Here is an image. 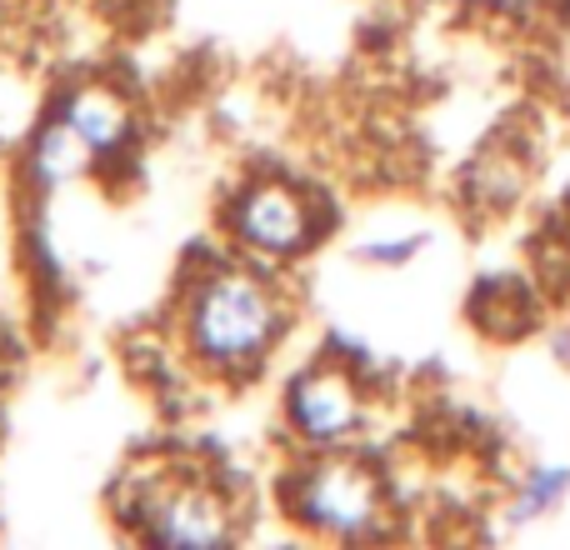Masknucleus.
Masks as SVG:
<instances>
[{
    "instance_id": "nucleus-1",
    "label": "nucleus",
    "mask_w": 570,
    "mask_h": 550,
    "mask_svg": "<svg viewBox=\"0 0 570 550\" xmlns=\"http://www.w3.org/2000/svg\"><path fill=\"white\" fill-rule=\"evenodd\" d=\"M281 331V305L266 291V281L246 271L216 275L200 285L190 301V345L206 355L210 365H256L271 351Z\"/></svg>"
},
{
    "instance_id": "nucleus-2",
    "label": "nucleus",
    "mask_w": 570,
    "mask_h": 550,
    "mask_svg": "<svg viewBox=\"0 0 570 550\" xmlns=\"http://www.w3.org/2000/svg\"><path fill=\"white\" fill-rule=\"evenodd\" d=\"M291 511L321 536H371L385 515L375 471L355 461H321L295 481Z\"/></svg>"
},
{
    "instance_id": "nucleus-3",
    "label": "nucleus",
    "mask_w": 570,
    "mask_h": 550,
    "mask_svg": "<svg viewBox=\"0 0 570 550\" xmlns=\"http://www.w3.org/2000/svg\"><path fill=\"white\" fill-rule=\"evenodd\" d=\"M136 515L146 521L150 541L160 546H226L230 541V511L216 491L200 481L160 475L140 491Z\"/></svg>"
},
{
    "instance_id": "nucleus-4",
    "label": "nucleus",
    "mask_w": 570,
    "mask_h": 550,
    "mask_svg": "<svg viewBox=\"0 0 570 550\" xmlns=\"http://www.w3.org/2000/svg\"><path fill=\"white\" fill-rule=\"evenodd\" d=\"M315 226H321V216H315L311 196L281 186V180L250 186L236 206V236L266 256H301L315 240Z\"/></svg>"
},
{
    "instance_id": "nucleus-5",
    "label": "nucleus",
    "mask_w": 570,
    "mask_h": 550,
    "mask_svg": "<svg viewBox=\"0 0 570 550\" xmlns=\"http://www.w3.org/2000/svg\"><path fill=\"white\" fill-rule=\"evenodd\" d=\"M291 421L305 441L315 445H335L361 425V395H355V381L335 365H321V371L301 375L291 385Z\"/></svg>"
},
{
    "instance_id": "nucleus-6",
    "label": "nucleus",
    "mask_w": 570,
    "mask_h": 550,
    "mask_svg": "<svg viewBox=\"0 0 570 550\" xmlns=\"http://www.w3.org/2000/svg\"><path fill=\"white\" fill-rule=\"evenodd\" d=\"M66 120H70V126H76L96 150H110V146H120V140H126V130H130V106L116 96V90L86 86V90H76V96H70Z\"/></svg>"
},
{
    "instance_id": "nucleus-7",
    "label": "nucleus",
    "mask_w": 570,
    "mask_h": 550,
    "mask_svg": "<svg viewBox=\"0 0 570 550\" xmlns=\"http://www.w3.org/2000/svg\"><path fill=\"white\" fill-rule=\"evenodd\" d=\"M90 160H96V146H90L86 136H80L70 120H60V126H50L46 136L36 140V166L46 180H76L90 170Z\"/></svg>"
},
{
    "instance_id": "nucleus-8",
    "label": "nucleus",
    "mask_w": 570,
    "mask_h": 550,
    "mask_svg": "<svg viewBox=\"0 0 570 550\" xmlns=\"http://www.w3.org/2000/svg\"><path fill=\"white\" fill-rule=\"evenodd\" d=\"M566 485H570V471H566V465H546V471L531 481V491H525L521 515H535V511H541V505H551L556 495L566 491Z\"/></svg>"
},
{
    "instance_id": "nucleus-9",
    "label": "nucleus",
    "mask_w": 570,
    "mask_h": 550,
    "mask_svg": "<svg viewBox=\"0 0 570 550\" xmlns=\"http://www.w3.org/2000/svg\"><path fill=\"white\" fill-rule=\"evenodd\" d=\"M481 180H485V186H491V190H481L485 200H511L515 190H521V180H525V176H521V170H515V166H501V156H485Z\"/></svg>"
}]
</instances>
